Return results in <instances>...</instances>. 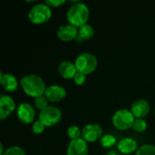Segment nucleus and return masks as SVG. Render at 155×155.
<instances>
[{"instance_id":"nucleus-1","label":"nucleus","mask_w":155,"mask_h":155,"mask_svg":"<svg viewBox=\"0 0 155 155\" xmlns=\"http://www.w3.org/2000/svg\"><path fill=\"white\" fill-rule=\"evenodd\" d=\"M20 84L25 94L35 99L45 95V92L46 90L45 83L40 76L36 74L25 75L21 79Z\"/></svg>"},{"instance_id":"nucleus-2","label":"nucleus","mask_w":155,"mask_h":155,"mask_svg":"<svg viewBox=\"0 0 155 155\" xmlns=\"http://www.w3.org/2000/svg\"><path fill=\"white\" fill-rule=\"evenodd\" d=\"M89 16L90 11L88 6L85 4L78 1L73 4L66 13V18L69 24L77 28L87 24Z\"/></svg>"},{"instance_id":"nucleus-3","label":"nucleus","mask_w":155,"mask_h":155,"mask_svg":"<svg viewBox=\"0 0 155 155\" xmlns=\"http://www.w3.org/2000/svg\"><path fill=\"white\" fill-rule=\"evenodd\" d=\"M74 64L79 73L88 75L95 71L98 65V61L94 54L86 52L80 54L76 57Z\"/></svg>"},{"instance_id":"nucleus-4","label":"nucleus","mask_w":155,"mask_h":155,"mask_svg":"<svg viewBox=\"0 0 155 155\" xmlns=\"http://www.w3.org/2000/svg\"><path fill=\"white\" fill-rule=\"evenodd\" d=\"M52 17V9L45 3L36 4L28 13V19L32 24L41 25L49 21Z\"/></svg>"},{"instance_id":"nucleus-5","label":"nucleus","mask_w":155,"mask_h":155,"mask_svg":"<svg viewBox=\"0 0 155 155\" xmlns=\"http://www.w3.org/2000/svg\"><path fill=\"white\" fill-rule=\"evenodd\" d=\"M135 117L132 114L131 110L128 109H119L117 110L112 118L114 126L121 131H125L133 128Z\"/></svg>"},{"instance_id":"nucleus-6","label":"nucleus","mask_w":155,"mask_h":155,"mask_svg":"<svg viewBox=\"0 0 155 155\" xmlns=\"http://www.w3.org/2000/svg\"><path fill=\"white\" fill-rule=\"evenodd\" d=\"M38 117L45 127H52L61 121L62 111L54 105H49L39 113Z\"/></svg>"},{"instance_id":"nucleus-7","label":"nucleus","mask_w":155,"mask_h":155,"mask_svg":"<svg viewBox=\"0 0 155 155\" xmlns=\"http://www.w3.org/2000/svg\"><path fill=\"white\" fill-rule=\"evenodd\" d=\"M103 128L98 124H86L82 129V138L86 143H94L103 137Z\"/></svg>"},{"instance_id":"nucleus-8","label":"nucleus","mask_w":155,"mask_h":155,"mask_svg":"<svg viewBox=\"0 0 155 155\" xmlns=\"http://www.w3.org/2000/svg\"><path fill=\"white\" fill-rule=\"evenodd\" d=\"M16 114L22 124H29L35 122V110L30 104L21 103L16 109Z\"/></svg>"},{"instance_id":"nucleus-9","label":"nucleus","mask_w":155,"mask_h":155,"mask_svg":"<svg viewBox=\"0 0 155 155\" xmlns=\"http://www.w3.org/2000/svg\"><path fill=\"white\" fill-rule=\"evenodd\" d=\"M89 148L87 143L81 137L76 140H71L67 146V155H88Z\"/></svg>"},{"instance_id":"nucleus-10","label":"nucleus","mask_w":155,"mask_h":155,"mask_svg":"<svg viewBox=\"0 0 155 155\" xmlns=\"http://www.w3.org/2000/svg\"><path fill=\"white\" fill-rule=\"evenodd\" d=\"M45 96L47 98L49 102L52 103H58L62 101L66 96L65 89L58 84H52L46 87L45 92Z\"/></svg>"},{"instance_id":"nucleus-11","label":"nucleus","mask_w":155,"mask_h":155,"mask_svg":"<svg viewBox=\"0 0 155 155\" xmlns=\"http://www.w3.org/2000/svg\"><path fill=\"white\" fill-rule=\"evenodd\" d=\"M56 35L60 40H62L64 42H70V41L77 38L78 28L70 24L62 25L58 27Z\"/></svg>"},{"instance_id":"nucleus-12","label":"nucleus","mask_w":155,"mask_h":155,"mask_svg":"<svg viewBox=\"0 0 155 155\" xmlns=\"http://www.w3.org/2000/svg\"><path fill=\"white\" fill-rule=\"evenodd\" d=\"M131 112L135 119H144L150 113V104L144 99H138L133 103Z\"/></svg>"},{"instance_id":"nucleus-13","label":"nucleus","mask_w":155,"mask_h":155,"mask_svg":"<svg viewBox=\"0 0 155 155\" xmlns=\"http://www.w3.org/2000/svg\"><path fill=\"white\" fill-rule=\"evenodd\" d=\"M15 109V100L9 95H2L0 98V120L6 119Z\"/></svg>"},{"instance_id":"nucleus-14","label":"nucleus","mask_w":155,"mask_h":155,"mask_svg":"<svg viewBox=\"0 0 155 155\" xmlns=\"http://www.w3.org/2000/svg\"><path fill=\"white\" fill-rule=\"evenodd\" d=\"M117 149L122 154L130 155L134 152L136 153L138 150V143L133 138L125 137L119 141L117 143Z\"/></svg>"},{"instance_id":"nucleus-15","label":"nucleus","mask_w":155,"mask_h":155,"mask_svg":"<svg viewBox=\"0 0 155 155\" xmlns=\"http://www.w3.org/2000/svg\"><path fill=\"white\" fill-rule=\"evenodd\" d=\"M58 73L64 79H74L78 71L74 63L70 61H63L58 65Z\"/></svg>"},{"instance_id":"nucleus-16","label":"nucleus","mask_w":155,"mask_h":155,"mask_svg":"<svg viewBox=\"0 0 155 155\" xmlns=\"http://www.w3.org/2000/svg\"><path fill=\"white\" fill-rule=\"evenodd\" d=\"M0 82L2 84V87L4 88L5 91L9 92V93H13L15 91H16L17 87H18V82L16 77L12 74H4V73H0Z\"/></svg>"},{"instance_id":"nucleus-17","label":"nucleus","mask_w":155,"mask_h":155,"mask_svg":"<svg viewBox=\"0 0 155 155\" xmlns=\"http://www.w3.org/2000/svg\"><path fill=\"white\" fill-rule=\"evenodd\" d=\"M94 35V30L93 26L89 24H85L83 26L78 28V35L76 41L78 43H82L86 40H90Z\"/></svg>"},{"instance_id":"nucleus-18","label":"nucleus","mask_w":155,"mask_h":155,"mask_svg":"<svg viewBox=\"0 0 155 155\" xmlns=\"http://www.w3.org/2000/svg\"><path fill=\"white\" fill-rule=\"evenodd\" d=\"M100 142H101V145L104 148H112L116 143V138L113 134H107L103 135V137L100 139Z\"/></svg>"},{"instance_id":"nucleus-19","label":"nucleus","mask_w":155,"mask_h":155,"mask_svg":"<svg viewBox=\"0 0 155 155\" xmlns=\"http://www.w3.org/2000/svg\"><path fill=\"white\" fill-rule=\"evenodd\" d=\"M135 155H155V146L153 144L141 145L136 151Z\"/></svg>"},{"instance_id":"nucleus-20","label":"nucleus","mask_w":155,"mask_h":155,"mask_svg":"<svg viewBox=\"0 0 155 155\" xmlns=\"http://www.w3.org/2000/svg\"><path fill=\"white\" fill-rule=\"evenodd\" d=\"M48 103H49V101L47 100V98L45 95H42V96H39V97L35 99L34 105H35V109H37V110H39L41 112L42 110H44L47 106H49Z\"/></svg>"},{"instance_id":"nucleus-21","label":"nucleus","mask_w":155,"mask_h":155,"mask_svg":"<svg viewBox=\"0 0 155 155\" xmlns=\"http://www.w3.org/2000/svg\"><path fill=\"white\" fill-rule=\"evenodd\" d=\"M67 135L71 140L79 139L82 136V130L76 125H71L67 130Z\"/></svg>"},{"instance_id":"nucleus-22","label":"nucleus","mask_w":155,"mask_h":155,"mask_svg":"<svg viewBox=\"0 0 155 155\" xmlns=\"http://www.w3.org/2000/svg\"><path fill=\"white\" fill-rule=\"evenodd\" d=\"M133 129L137 133H143L147 129V122L144 119H135Z\"/></svg>"},{"instance_id":"nucleus-23","label":"nucleus","mask_w":155,"mask_h":155,"mask_svg":"<svg viewBox=\"0 0 155 155\" xmlns=\"http://www.w3.org/2000/svg\"><path fill=\"white\" fill-rule=\"evenodd\" d=\"M3 155H26L25 151L19 146H11L7 148Z\"/></svg>"},{"instance_id":"nucleus-24","label":"nucleus","mask_w":155,"mask_h":155,"mask_svg":"<svg viewBox=\"0 0 155 155\" xmlns=\"http://www.w3.org/2000/svg\"><path fill=\"white\" fill-rule=\"evenodd\" d=\"M45 129V126L40 120H36L33 123L32 130L35 134H40L44 133Z\"/></svg>"},{"instance_id":"nucleus-25","label":"nucleus","mask_w":155,"mask_h":155,"mask_svg":"<svg viewBox=\"0 0 155 155\" xmlns=\"http://www.w3.org/2000/svg\"><path fill=\"white\" fill-rule=\"evenodd\" d=\"M74 84H77V85H82V84H84V83H85V81H86V75L85 74H82V73H77L76 74H75V76L74 77Z\"/></svg>"},{"instance_id":"nucleus-26","label":"nucleus","mask_w":155,"mask_h":155,"mask_svg":"<svg viewBox=\"0 0 155 155\" xmlns=\"http://www.w3.org/2000/svg\"><path fill=\"white\" fill-rule=\"evenodd\" d=\"M45 3L50 7H59L60 5H64L65 1L64 0H46Z\"/></svg>"},{"instance_id":"nucleus-27","label":"nucleus","mask_w":155,"mask_h":155,"mask_svg":"<svg viewBox=\"0 0 155 155\" xmlns=\"http://www.w3.org/2000/svg\"><path fill=\"white\" fill-rule=\"evenodd\" d=\"M106 155H122L120 154V153H116L115 151H110V152H108Z\"/></svg>"},{"instance_id":"nucleus-28","label":"nucleus","mask_w":155,"mask_h":155,"mask_svg":"<svg viewBox=\"0 0 155 155\" xmlns=\"http://www.w3.org/2000/svg\"><path fill=\"white\" fill-rule=\"evenodd\" d=\"M5 153V151H4V147H3V144L2 143H0V155H3V153Z\"/></svg>"},{"instance_id":"nucleus-29","label":"nucleus","mask_w":155,"mask_h":155,"mask_svg":"<svg viewBox=\"0 0 155 155\" xmlns=\"http://www.w3.org/2000/svg\"><path fill=\"white\" fill-rule=\"evenodd\" d=\"M154 115H155V106H154Z\"/></svg>"}]
</instances>
